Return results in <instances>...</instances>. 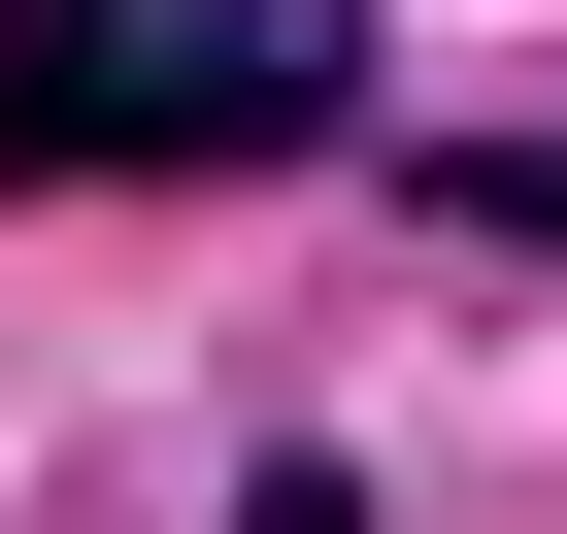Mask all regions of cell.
Here are the masks:
<instances>
[{
    "label": "cell",
    "instance_id": "obj_1",
    "mask_svg": "<svg viewBox=\"0 0 567 534\" xmlns=\"http://www.w3.org/2000/svg\"><path fill=\"white\" fill-rule=\"evenodd\" d=\"M401 0H0V201H101V167H301L368 134Z\"/></svg>",
    "mask_w": 567,
    "mask_h": 534
},
{
    "label": "cell",
    "instance_id": "obj_2",
    "mask_svg": "<svg viewBox=\"0 0 567 534\" xmlns=\"http://www.w3.org/2000/svg\"><path fill=\"white\" fill-rule=\"evenodd\" d=\"M434 234H501V267H567V134H467V167H434Z\"/></svg>",
    "mask_w": 567,
    "mask_h": 534
},
{
    "label": "cell",
    "instance_id": "obj_3",
    "mask_svg": "<svg viewBox=\"0 0 567 534\" xmlns=\"http://www.w3.org/2000/svg\"><path fill=\"white\" fill-rule=\"evenodd\" d=\"M234 534H368V501H334V468H301V434H267V468H234Z\"/></svg>",
    "mask_w": 567,
    "mask_h": 534
}]
</instances>
